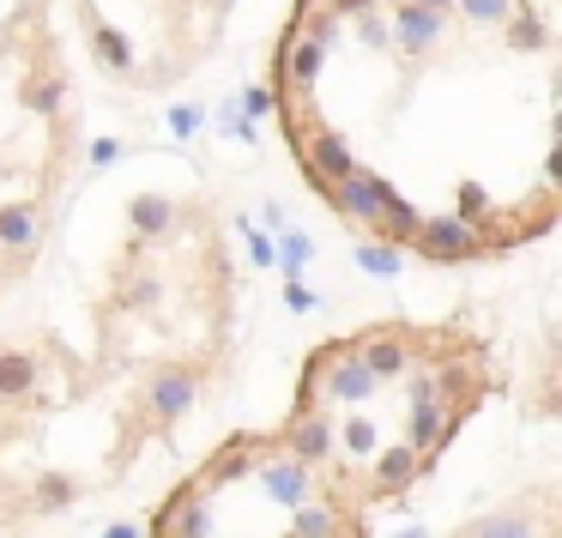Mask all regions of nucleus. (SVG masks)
<instances>
[{"label":"nucleus","instance_id":"obj_32","mask_svg":"<svg viewBox=\"0 0 562 538\" xmlns=\"http://www.w3.org/2000/svg\"><path fill=\"white\" fill-rule=\"evenodd\" d=\"M339 19H363V13H375V0H327Z\"/></svg>","mask_w":562,"mask_h":538},{"label":"nucleus","instance_id":"obj_35","mask_svg":"<svg viewBox=\"0 0 562 538\" xmlns=\"http://www.w3.org/2000/svg\"><path fill=\"white\" fill-rule=\"evenodd\" d=\"M224 7H236V0H224Z\"/></svg>","mask_w":562,"mask_h":538},{"label":"nucleus","instance_id":"obj_31","mask_svg":"<svg viewBox=\"0 0 562 538\" xmlns=\"http://www.w3.org/2000/svg\"><path fill=\"white\" fill-rule=\"evenodd\" d=\"M115 158H122V139H98V146H91V170H110Z\"/></svg>","mask_w":562,"mask_h":538},{"label":"nucleus","instance_id":"obj_11","mask_svg":"<svg viewBox=\"0 0 562 538\" xmlns=\"http://www.w3.org/2000/svg\"><path fill=\"white\" fill-rule=\"evenodd\" d=\"M260 484H267V496L279 502V508H303V502H315V472H308L303 460H291V453H279V448L260 460Z\"/></svg>","mask_w":562,"mask_h":538},{"label":"nucleus","instance_id":"obj_12","mask_svg":"<svg viewBox=\"0 0 562 538\" xmlns=\"http://www.w3.org/2000/svg\"><path fill=\"white\" fill-rule=\"evenodd\" d=\"M37 381H43L37 351H25V345H7V351H0V412L25 405L31 393H37Z\"/></svg>","mask_w":562,"mask_h":538},{"label":"nucleus","instance_id":"obj_22","mask_svg":"<svg viewBox=\"0 0 562 538\" xmlns=\"http://www.w3.org/2000/svg\"><path fill=\"white\" fill-rule=\"evenodd\" d=\"M357 267H363L369 279H400L405 248H393V243H381V236H369V243H357Z\"/></svg>","mask_w":562,"mask_h":538},{"label":"nucleus","instance_id":"obj_5","mask_svg":"<svg viewBox=\"0 0 562 538\" xmlns=\"http://www.w3.org/2000/svg\"><path fill=\"white\" fill-rule=\"evenodd\" d=\"M200 363H164L158 376L146 381V412H151V424L158 429H170V424H182L188 412L200 405Z\"/></svg>","mask_w":562,"mask_h":538},{"label":"nucleus","instance_id":"obj_34","mask_svg":"<svg viewBox=\"0 0 562 538\" xmlns=\"http://www.w3.org/2000/svg\"><path fill=\"white\" fill-rule=\"evenodd\" d=\"M139 533H146L139 520H115V526H103V538H139Z\"/></svg>","mask_w":562,"mask_h":538},{"label":"nucleus","instance_id":"obj_21","mask_svg":"<svg viewBox=\"0 0 562 538\" xmlns=\"http://www.w3.org/2000/svg\"><path fill=\"white\" fill-rule=\"evenodd\" d=\"M122 303L139 309V315H151V309L164 303V279H158L151 267H127V272H122Z\"/></svg>","mask_w":562,"mask_h":538},{"label":"nucleus","instance_id":"obj_8","mask_svg":"<svg viewBox=\"0 0 562 538\" xmlns=\"http://www.w3.org/2000/svg\"><path fill=\"white\" fill-rule=\"evenodd\" d=\"M387 37L393 49L405 55V61H417V55H429L441 37H448V13H429V7H412V0H400L387 19Z\"/></svg>","mask_w":562,"mask_h":538},{"label":"nucleus","instance_id":"obj_7","mask_svg":"<svg viewBox=\"0 0 562 538\" xmlns=\"http://www.w3.org/2000/svg\"><path fill=\"white\" fill-rule=\"evenodd\" d=\"M303 176H308V188H315L321 200L333 194V188L345 182V176H357V158H351V146H345V134H333V127H321L315 139H308L303 152Z\"/></svg>","mask_w":562,"mask_h":538},{"label":"nucleus","instance_id":"obj_24","mask_svg":"<svg viewBox=\"0 0 562 538\" xmlns=\"http://www.w3.org/2000/svg\"><path fill=\"white\" fill-rule=\"evenodd\" d=\"M308 255H315L308 231H284V236H279V248H272V267H284V279H303Z\"/></svg>","mask_w":562,"mask_h":538},{"label":"nucleus","instance_id":"obj_33","mask_svg":"<svg viewBox=\"0 0 562 538\" xmlns=\"http://www.w3.org/2000/svg\"><path fill=\"white\" fill-rule=\"evenodd\" d=\"M260 218H267V231H272V236H284V231H291V218H284V206H267Z\"/></svg>","mask_w":562,"mask_h":538},{"label":"nucleus","instance_id":"obj_13","mask_svg":"<svg viewBox=\"0 0 562 538\" xmlns=\"http://www.w3.org/2000/svg\"><path fill=\"white\" fill-rule=\"evenodd\" d=\"M176 224H182V206H176L170 194H134L127 200V231H134L139 243H164V236H176Z\"/></svg>","mask_w":562,"mask_h":538},{"label":"nucleus","instance_id":"obj_14","mask_svg":"<svg viewBox=\"0 0 562 538\" xmlns=\"http://www.w3.org/2000/svg\"><path fill=\"white\" fill-rule=\"evenodd\" d=\"M43 243V212L31 200H13V206H0V248L13 260H31Z\"/></svg>","mask_w":562,"mask_h":538},{"label":"nucleus","instance_id":"obj_17","mask_svg":"<svg viewBox=\"0 0 562 538\" xmlns=\"http://www.w3.org/2000/svg\"><path fill=\"white\" fill-rule=\"evenodd\" d=\"M79 502V484L67 472H37L31 478V490H25V508L31 514H61V508H74Z\"/></svg>","mask_w":562,"mask_h":538},{"label":"nucleus","instance_id":"obj_26","mask_svg":"<svg viewBox=\"0 0 562 538\" xmlns=\"http://www.w3.org/2000/svg\"><path fill=\"white\" fill-rule=\"evenodd\" d=\"M200 122H206V110H200V103H176V110H170V134L176 139H194Z\"/></svg>","mask_w":562,"mask_h":538},{"label":"nucleus","instance_id":"obj_20","mask_svg":"<svg viewBox=\"0 0 562 538\" xmlns=\"http://www.w3.org/2000/svg\"><path fill=\"white\" fill-rule=\"evenodd\" d=\"M417 231H424V212H417L412 200L400 194V200L387 206V218H381V231H375V236H381V243H393V248H412V243H417Z\"/></svg>","mask_w":562,"mask_h":538},{"label":"nucleus","instance_id":"obj_1","mask_svg":"<svg viewBox=\"0 0 562 538\" xmlns=\"http://www.w3.org/2000/svg\"><path fill=\"white\" fill-rule=\"evenodd\" d=\"M417 260L429 267H465V260H484L490 255V236L477 231L465 212H424V231H417Z\"/></svg>","mask_w":562,"mask_h":538},{"label":"nucleus","instance_id":"obj_29","mask_svg":"<svg viewBox=\"0 0 562 538\" xmlns=\"http://www.w3.org/2000/svg\"><path fill=\"white\" fill-rule=\"evenodd\" d=\"M284 303H291V309H296V315H303V309H321V296H315V291H308V284H303V279H291V284H284Z\"/></svg>","mask_w":562,"mask_h":538},{"label":"nucleus","instance_id":"obj_3","mask_svg":"<svg viewBox=\"0 0 562 538\" xmlns=\"http://www.w3.org/2000/svg\"><path fill=\"white\" fill-rule=\"evenodd\" d=\"M393 200H400V188H393L387 176H375L369 164H357V176H345V182L333 188L327 206L339 212L345 224H357V231H381V218H387Z\"/></svg>","mask_w":562,"mask_h":538},{"label":"nucleus","instance_id":"obj_16","mask_svg":"<svg viewBox=\"0 0 562 538\" xmlns=\"http://www.w3.org/2000/svg\"><path fill=\"white\" fill-rule=\"evenodd\" d=\"M453 538H550V533H538L532 508H496V514H484V520L460 526Z\"/></svg>","mask_w":562,"mask_h":538},{"label":"nucleus","instance_id":"obj_30","mask_svg":"<svg viewBox=\"0 0 562 538\" xmlns=\"http://www.w3.org/2000/svg\"><path fill=\"white\" fill-rule=\"evenodd\" d=\"M243 236H248V260H255V267H272V243H267V236L248 231V224H243Z\"/></svg>","mask_w":562,"mask_h":538},{"label":"nucleus","instance_id":"obj_23","mask_svg":"<svg viewBox=\"0 0 562 538\" xmlns=\"http://www.w3.org/2000/svg\"><path fill=\"white\" fill-rule=\"evenodd\" d=\"M502 37H508V49H520V55L550 49V25H544V19H532V13H514L508 25H502Z\"/></svg>","mask_w":562,"mask_h":538},{"label":"nucleus","instance_id":"obj_27","mask_svg":"<svg viewBox=\"0 0 562 538\" xmlns=\"http://www.w3.org/2000/svg\"><path fill=\"white\" fill-rule=\"evenodd\" d=\"M236 110H243V122H267V115H272V91L267 86H248Z\"/></svg>","mask_w":562,"mask_h":538},{"label":"nucleus","instance_id":"obj_9","mask_svg":"<svg viewBox=\"0 0 562 538\" xmlns=\"http://www.w3.org/2000/svg\"><path fill=\"white\" fill-rule=\"evenodd\" d=\"M424 472H429V466L417 460L405 441H400V448H381L375 460H369V490H363V496H369V502H400Z\"/></svg>","mask_w":562,"mask_h":538},{"label":"nucleus","instance_id":"obj_2","mask_svg":"<svg viewBox=\"0 0 562 538\" xmlns=\"http://www.w3.org/2000/svg\"><path fill=\"white\" fill-rule=\"evenodd\" d=\"M351 351L375 381H400V376H412V363H417V333L405 327V321H375V327L351 333Z\"/></svg>","mask_w":562,"mask_h":538},{"label":"nucleus","instance_id":"obj_15","mask_svg":"<svg viewBox=\"0 0 562 538\" xmlns=\"http://www.w3.org/2000/svg\"><path fill=\"white\" fill-rule=\"evenodd\" d=\"M19 103H25L31 115H43V122L67 115V74L61 67H31V79L19 86Z\"/></svg>","mask_w":562,"mask_h":538},{"label":"nucleus","instance_id":"obj_4","mask_svg":"<svg viewBox=\"0 0 562 538\" xmlns=\"http://www.w3.org/2000/svg\"><path fill=\"white\" fill-rule=\"evenodd\" d=\"M321 67H327V49L296 37V31H284L279 49H272V103L279 98H315Z\"/></svg>","mask_w":562,"mask_h":538},{"label":"nucleus","instance_id":"obj_25","mask_svg":"<svg viewBox=\"0 0 562 538\" xmlns=\"http://www.w3.org/2000/svg\"><path fill=\"white\" fill-rule=\"evenodd\" d=\"M333 441H345L357 460H375V429H369L363 417H351V424H345V436H333Z\"/></svg>","mask_w":562,"mask_h":538},{"label":"nucleus","instance_id":"obj_28","mask_svg":"<svg viewBox=\"0 0 562 538\" xmlns=\"http://www.w3.org/2000/svg\"><path fill=\"white\" fill-rule=\"evenodd\" d=\"M357 31H363V43H369V49H393L387 19H381V13H363V19H357Z\"/></svg>","mask_w":562,"mask_h":538},{"label":"nucleus","instance_id":"obj_19","mask_svg":"<svg viewBox=\"0 0 562 538\" xmlns=\"http://www.w3.org/2000/svg\"><path fill=\"white\" fill-rule=\"evenodd\" d=\"M91 55H98L103 74H115V79L134 74V43H127L115 25H91Z\"/></svg>","mask_w":562,"mask_h":538},{"label":"nucleus","instance_id":"obj_6","mask_svg":"<svg viewBox=\"0 0 562 538\" xmlns=\"http://www.w3.org/2000/svg\"><path fill=\"white\" fill-rule=\"evenodd\" d=\"M272 448H279V436H255V429H243V436H231L224 448H212L206 460H200V472H194V478H200L206 490H218V484H236V478H243L248 466H260Z\"/></svg>","mask_w":562,"mask_h":538},{"label":"nucleus","instance_id":"obj_18","mask_svg":"<svg viewBox=\"0 0 562 538\" xmlns=\"http://www.w3.org/2000/svg\"><path fill=\"white\" fill-rule=\"evenodd\" d=\"M284 31H296V37H308V43H321V49H327V43L339 37V13H333L327 0H296V19Z\"/></svg>","mask_w":562,"mask_h":538},{"label":"nucleus","instance_id":"obj_10","mask_svg":"<svg viewBox=\"0 0 562 538\" xmlns=\"http://www.w3.org/2000/svg\"><path fill=\"white\" fill-rule=\"evenodd\" d=\"M333 436H339V429H333L327 412H291V424H284V436H279V453H291V460H303L308 472H315V466L339 448Z\"/></svg>","mask_w":562,"mask_h":538}]
</instances>
